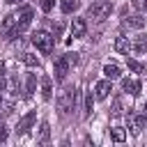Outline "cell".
<instances>
[{
  "instance_id": "obj_1",
  "label": "cell",
  "mask_w": 147,
  "mask_h": 147,
  "mask_svg": "<svg viewBox=\"0 0 147 147\" xmlns=\"http://www.w3.org/2000/svg\"><path fill=\"white\" fill-rule=\"evenodd\" d=\"M110 11H113V2L110 0H96V2L90 5L87 18H92L94 23H101V21H106L110 16Z\"/></svg>"
},
{
  "instance_id": "obj_2",
  "label": "cell",
  "mask_w": 147,
  "mask_h": 147,
  "mask_svg": "<svg viewBox=\"0 0 147 147\" xmlns=\"http://www.w3.org/2000/svg\"><path fill=\"white\" fill-rule=\"evenodd\" d=\"M30 21H32V9H30V7H21V9L16 11V25H14V30L9 32L11 39L18 37V34H23V32L30 28Z\"/></svg>"
},
{
  "instance_id": "obj_3",
  "label": "cell",
  "mask_w": 147,
  "mask_h": 147,
  "mask_svg": "<svg viewBox=\"0 0 147 147\" xmlns=\"http://www.w3.org/2000/svg\"><path fill=\"white\" fill-rule=\"evenodd\" d=\"M74 103H76V90L71 85H67L60 94H57V108L62 115H67L69 110H74Z\"/></svg>"
},
{
  "instance_id": "obj_4",
  "label": "cell",
  "mask_w": 147,
  "mask_h": 147,
  "mask_svg": "<svg viewBox=\"0 0 147 147\" xmlns=\"http://www.w3.org/2000/svg\"><path fill=\"white\" fill-rule=\"evenodd\" d=\"M32 44H34L44 55H48V53L53 51V37H51L46 30H37V32L32 34Z\"/></svg>"
},
{
  "instance_id": "obj_5",
  "label": "cell",
  "mask_w": 147,
  "mask_h": 147,
  "mask_svg": "<svg viewBox=\"0 0 147 147\" xmlns=\"http://www.w3.org/2000/svg\"><path fill=\"white\" fill-rule=\"evenodd\" d=\"M126 122H129V131L133 136H138L142 129H145V115L142 113H129L126 115Z\"/></svg>"
},
{
  "instance_id": "obj_6",
  "label": "cell",
  "mask_w": 147,
  "mask_h": 147,
  "mask_svg": "<svg viewBox=\"0 0 147 147\" xmlns=\"http://www.w3.org/2000/svg\"><path fill=\"white\" fill-rule=\"evenodd\" d=\"M34 119H37V113H34V110H30L28 115H23V117L18 119V124H16V136H25V133L32 129Z\"/></svg>"
},
{
  "instance_id": "obj_7",
  "label": "cell",
  "mask_w": 147,
  "mask_h": 147,
  "mask_svg": "<svg viewBox=\"0 0 147 147\" xmlns=\"http://www.w3.org/2000/svg\"><path fill=\"white\" fill-rule=\"evenodd\" d=\"M69 64H71V62H69L67 55H60V57L55 60V80L62 83V80L67 78V74H69Z\"/></svg>"
},
{
  "instance_id": "obj_8",
  "label": "cell",
  "mask_w": 147,
  "mask_h": 147,
  "mask_svg": "<svg viewBox=\"0 0 147 147\" xmlns=\"http://www.w3.org/2000/svg\"><path fill=\"white\" fill-rule=\"evenodd\" d=\"M110 92H113V85H110L108 78H106V80H99V83L94 85V96H96V99H108Z\"/></svg>"
},
{
  "instance_id": "obj_9",
  "label": "cell",
  "mask_w": 147,
  "mask_h": 147,
  "mask_svg": "<svg viewBox=\"0 0 147 147\" xmlns=\"http://www.w3.org/2000/svg\"><path fill=\"white\" fill-rule=\"evenodd\" d=\"M85 32H87L85 18H74V23H71V37L78 39V37H85Z\"/></svg>"
},
{
  "instance_id": "obj_10",
  "label": "cell",
  "mask_w": 147,
  "mask_h": 147,
  "mask_svg": "<svg viewBox=\"0 0 147 147\" xmlns=\"http://www.w3.org/2000/svg\"><path fill=\"white\" fill-rule=\"evenodd\" d=\"M115 51L122 53V55H129V51H131V41H129V37H117V39H115Z\"/></svg>"
},
{
  "instance_id": "obj_11",
  "label": "cell",
  "mask_w": 147,
  "mask_h": 147,
  "mask_svg": "<svg viewBox=\"0 0 147 147\" xmlns=\"http://www.w3.org/2000/svg\"><path fill=\"white\" fill-rule=\"evenodd\" d=\"M48 140H51V126H48V122H41L37 142H39V145H48Z\"/></svg>"
},
{
  "instance_id": "obj_12",
  "label": "cell",
  "mask_w": 147,
  "mask_h": 147,
  "mask_svg": "<svg viewBox=\"0 0 147 147\" xmlns=\"http://www.w3.org/2000/svg\"><path fill=\"white\" fill-rule=\"evenodd\" d=\"M124 25L140 30V28H145V18H142L140 14H133V16H126V18H124Z\"/></svg>"
},
{
  "instance_id": "obj_13",
  "label": "cell",
  "mask_w": 147,
  "mask_h": 147,
  "mask_svg": "<svg viewBox=\"0 0 147 147\" xmlns=\"http://www.w3.org/2000/svg\"><path fill=\"white\" fill-rule=\"evenodd\" d=\"M122 90L136 96V94H140V83H138V80H129V78H124V80H122Z\"/></svg>"
},
{
  "instance_id": "obj_14",
  "label": "cell",
  "mask_w": 147,
  "mask_h": 147,
  "mask_svg": "<svg viewBox=\"0 0 147 147\" xmlns=\"http://www.w3.org/2000/svg\"><path fill=\"white\" fill-rule=\"evenodd\" d=\"M131 48H133L138 55H145V53H147V37H145V34L136 37V41L131 44Z\"/></svg>"
},
{
  "instance_id": "obj_15",
  "label": "cell",
  "mask_w": 147,
  "mask_h": 147,
  "mask_svg": "<svg viewBox=\"0 0 147 147\" xmlns=\"http://www.w3.org/2000/svg\"><path fill=\"white\" fill-rule=\"evenodd\" d=\"M51 94H53V80H51L48 76H41V96L48 101Z\"/></svg>"
},
{
  "instance_id": "obj_16",
  "label": "cell",
  "mask_w": 147,
  "mask_h": 147,
  "mask_svg": "<svg viewBox=\"0 0 147 147\" xmlns=\"http://www.w3.org/2000/svg\"><path fill=\"white\" fill-rule=\"evenodd\" d=\"M34 92H37V76L28 74V78H25V96H32Z\"/></svg>"
},
{
  "instance_id": "obj_17",
  "label": "cell",
  "mask_w": 147,
  "mask_h": 147,
  "mask_svg": "<svg viewBox=\"0 0 147 147\" xmlns=\"http://www.w3.org/2000/svg\"><path fill=\"white\" fill-rule=\"evenodd\" d=\"M80 7V0H62L60 2V9L64 11V14H71V11H76Z\"/></svg>"
},
{
  "instance_id": "obj_18",
  "label": "cell",
  "mask_w": 147,
  "mask_h": 147,
  "mask_svg": "<svg viewBox=\"0 0 147 147\" xmlns=\"http://www.w3.org/2000/svg\"><path fill=\"white\" fill-rule=\"evenodd\" d=\"M103 74H106V78H108V80H115V78H119V76H122L117 64H106V67H103Z\"/></svg>"
},
{
  "instance_id": "obj_19",
  "label": "cell",
  "mask_w": 147,
  "mask_h": 147,
  "mask_svg": "<svg viewBox=\"0 0 147 147\" xmlns=\"http://www.w3.org/2000/svg\"><path fill=\"white\" fill-rule=\"evenodd\" d=\"M110 138H113L115 142H124L126 133H124V129H122V126H113V129H110Z\"/></svg>"
},
{
  "instance_id": "obj_20",
  "label": "cell",
  "mask_w": 147,
  "mask_h": 147,
  "mask_svg": "<svg viewBox=\"0 0 147 147\" xmlns=\"http://www.w3.org/2000/svg\"><path fill=\"white\" fill-rule=\"evenodd\" d=\"M11 25H16V11L9 14V16H5V21H2V32H11Z\"/></svg>"
},
{
  "instance_id": "obj_21",
  "label": "cell",
  "mask_w": 147,
  "mask_h": 147,
  "mask_svg": "<svg viewBox=\"0 0 147 147\" xmlns=\"http://www.w3.org/2000/svg\"><path fill=\"white\" fill-rule=\"evenodd\" d=\"M7 90H9L14 96H18V92H21V83H18V78H16V76H11V78H9V83H7Z\"/></svg>"
},
{
  "instance_id": "obj_22",
  "label": "cell",
  "mask_w": 147,
  "mask_h": 147,
  "mask_svg": "<svg viewBox=\"0 0 147 147\" xmlns=\"http://www.w3.org/2000/svg\"><path fill=\"white\" fill-rule=\"evenodd\" d=\"M126 64H129V69L136 71V74H142V71H145V64H140L138 60H131L129 55H126Z\"/></svg>"
},
{
  "instance_id": "obj_23",
  "label": "cell",
  "mask_w": 147,
  "mask_h": 147,
  "mask_svg": "<svg viewBox=\"0 0 147 147\" xmlns=\"http://www.w3.org/2000/svg\"><path fill=\"white\" fill-rule=\"evenodd\" d=\"M23 62H25L28 67H32V69L39 67V60H37V55H32V53H25V55H23Z\"/></svg>"
},
{
  "instance_id": "obj_24",
  "label": "cell",
  "mask_w": 147,
  "mask_h": 147,
  "mask_svg": "<svg viewBox=\"0 0 147 147\" xmlns=\"http://www.w3.org/2000/svg\"><path fill=\"white\" fill-rule=\"evenodd\" d=\"M122 115V101H119V96L113 101V108H110V117H119Z\"/></svg>"
},
{
  "instance_id": "obj_25",
  "label": "cell",
  "mask_w": 147,
  "mask_h": 147,
  "mask_svg": "<svg viewBox=\"0 0 147 147\" xmlns=\"http://www.w3.org/2000/svg\"><path fill=\"white\" fill-rule=\"evenodd\" d=\"M133 2V7L138 9V11H145L147 9V0H131Z\"/></svg>"
},
{
  "instance_id": "obj_26",
  "label": "cell",
  "mask_w": 147,
  "mask_h": 147,
  "mask_svg": "<svg viewBox=\"0 0 147 147\" xmlns=\"http://www.w3.org/2000/svg\"><path fill=\"white\" fill-rule=\"evenodd\" d=\"M85 115H92V94L85 96Z\"/></svg>"
},
{
  "instance_id": "obj_27",
  "label": "cell",
  "mask_w": 147,
  "mask_h": 147,
  "mask_svg": "<svg viewBox=\"0 0 147 147\" xmlns=\"http://www.w3.org/2000/svg\"><path fill=\"white\" fill-rule=\"evenodd\" d=\"M53 5H55V0H41V9H44L46 14L53 9Z\"/></svg>"
},
{
  "instance_id": "obj_28",
  "label": "cell",
  "mask_w": 147,
  "mask_h": 147,
  "mask_svg": "<svg viewBox=\"0 0 147 147\" xmlns=\"http://www.w3.org/2000/svg\"><path fill=\"white\" fill-rule=\"evenodd\" d=\"M5 140H7V126L0 122V142H5Z\"/></svg>"
},
{
  "instance_id": "obj_29",
  "label": "cell",
  "mask_w": 147,
  "mask_h": 147,
  "mask_svg": "<svg viewBox=\"0 0 147 147\" xmlns=\"http://www.w3.org/2000/svg\"><path fill=\"white\" fill-rule=\"evenodd\" d=\"M7 87V83H5V74H2V64H0V92Z\"/></svg>"
},
{
  "instance_id": "obj_30",
  "label": "cell",
  "mask_w": 147,
  "mask_h": 147,
  "mask_svg": "<svg viewBox=\"0 0 147 147\" xmlns=\"http://www.w3.org/2000/svg\"><path fill=\"white\" fill-rule=\"evenodd\" d=\"M11 110H14V108H11V103H7V106H5V110H2V113H5V115H9V113H11Z\"/></svg>"
},
{
  "instance_id": "obj_31",
  "label": "cell",
  "mask_w": 147,
  "mask_h": 147,
  "mask_svg": "<svg viewBox=\"0 0 147 147\" xmlns=\"http://www.w3.org/2000/svg\"><path fill=\"white\" fill-rule=\"evenodd\" d=\"M5 2H9V5H18V2H23V0H5Z\"/></svg>"
}]
</instances>
